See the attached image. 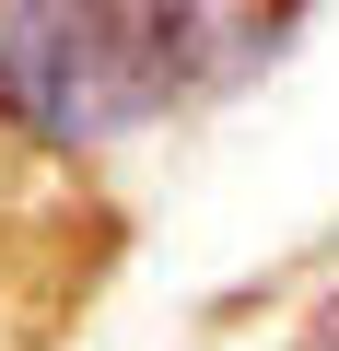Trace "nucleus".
I'll return each instance as SVG.
<instances>
[{"instance_id":"nucleus-1","label":"nucleus","mask_w":339,"mask_h":351,"mask_svg":"<svg viewBox=\"0 0 339 351\" xmlns=\"http://www.w3.org/2000/svg\"><path fill=\"white\" fill-rule=\"evenodd\" d=\"M292 24H223V12H0V117L47 152L117 141L164 106L223 82L234 47H269Z\"/></svg>"},{"instance_id":"nucleus-2","label":"nucleus","mask_w":339,"mask_h":351,"mask_svg":"<svg viewBox=\"0 0 339 351\" xmlns=\"http://www.w3.org/2000/svg\"><path fill=\"white\" fill-rule=\"evenodd\" d=\"M304 351H339V304H327V328H316V339H304Z\"/></svg>"}]
</instances>
